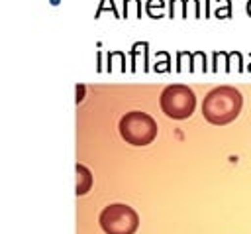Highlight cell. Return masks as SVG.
Masks as SVG:
<instances>
[{
	"mask_svg": "<svg viewBox=\"0 0 251 234\" xmlns=\"http://www.w3.org/2000/svg\"><path fill=\"white\" fill-rule=\"evenodd\" d=\"M118 130H120L122 138L127 144H131V146H147L157 136V122L147 112L129 110L120 118Z\"/></svg>",
	"mask_w": 251,
	"mask_h": 234,
	"instance_id": "obj_2",
	"label": "cell"
},
{
	"mask_svg": "<svg viewBox=\"0 0 251 234\" xmlns=\"http://www.w3.org/2000/svg\"><path fill=\"white\" fill-rule=\"evenodd\" d=\"M241 104H243V98L239 90L229 85H222L212 88L204 96L202 116L214 126H224L237 118V114L241 112Z\"/></svg>",
	"mask_w": 251,
	"mask_h": 234,
	"instance_id": "obj_1",
	"label": "cell"
},
{
	"mask_svg": "<svg viewBox=\"0 0 251 234\" xmlns=\"http://www.w3.org/2000/svg\"><path fill=\"white\" fill-rule=\"evenodd\" d=\"M161 110L173 120L188 118L196 108V96L190 87L186 85H169L163 88L159 96Z\"/></svg>",
	"mask_w": 251,
	"mask_h": 234,
	"instance_id": "obj_3",
	"label": "cell"
},
{
	"mask_svg": "<svg viewBox=\"0 0 251 234\" xmlns=\"http://www.w3.org/2000/svg\"><path fill=\"white\" fill-rule=\"evenodd\" d=\"M98 220L106 234H133L139 226L137 212L124 203H114L102 208Z\"/></svg>",
	"mask_w": 251,
	"mask_h": 234,
	"instance_id": "obj_4",
	"label": "cell"
},
{
	"mask_svg": "<svg viewBox=\"0 0 251 234\" xmlns=\"http://www.w3.org/2000/svg\"><path fill=\"white\" fill-rule=\"evenodd\" d=\"M247 12L251 14V0H249V4H247Z\"/></svg>",
	"mask_w": 251,
	"mask_h": 234,
	"instance_id": "obj_6",
	"label": "cell"
},
{
	"mask_svg": "<svg viewBox=\"0 0 251 234\" xmlns=\"http://www.w3.org/2000/svg\"><path fill=\"white\" fill-rule=\"evenodd\" d=\"M75 171H76V195L88 193V189L92 187V173H90L88 167L82 165V163H78Z\"/></svg>",
	"mask_w": 251,
	"mask_h": 234,
	"instance_id": "obj_5",
	"label": "cell"
}]
</instances>
